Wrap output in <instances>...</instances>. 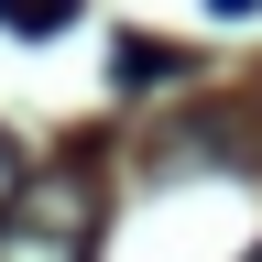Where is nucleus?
<instances>
[{
	"label": "nucleus",
	"instance_id": "2",
	"mask_svg": "<svg viewBox=\"0 0 262 262\" xmlns=\"http://www.w3.org/2000/svg\"><path fill=\"white\" fill-rule=\"evenodd\" d=\"M208 153H219V164H241V131H229V120H175V131H164V153H153V164L175 175V164H208Z\"/></svg>",
	"mask_w": 262,
	"mask_h": 262
},
{
	"label": "nucleus",
	"instance_id": "3",
	"mask_svg": "<svg viewBox=\"0 0 262 262\" xmlns=\"http://www.w3.org/2000/svg\"><path fill=\"white\" fill-rule=\"evenodd\" d=\"M175 66H186V55L164 44V33H131V44L110 55V77H120V88H153V77H175Z\"/></svg>",
	"mask_w": 262,
	"mask_h": 262
},
{
	"label": "nucleus",
	"instance_id": "5",
	"mask_svg": "<svg viewBox=\"0 0 262 262\" xmlns=\"http://www.w3.org/2000/svg\"><path fill=\"white\" fill-rule=\"evenodd\" d=\"M241 262H262V251H241Z\"/></svg>",
	"mask_w": 262,
	"mask_h": 262
},
{
	"label": "nucleus",
	"instance_id": "4",
	"mask_svg": "<svg viewBox=\"0 0 262 262\" xmlns=\"http://www.w3.org/2000/svg\"><path fill=\"white\" fill-rule=\"evenodd\" d=\"M11 196H22V153L0 142V208H11Z\"/></svg>",
	"mask_w": 262,
	"mask_h": 262
},
{
	"label": "nucleus",
	"instance_id": "1",
	"mask_svg": "<svg viewBox=\"0 0 262 262\" xmlns=\"http://www.w3.org/2000/svg\"><path fill=\"white\" fill-rule=\"evenodd\" d=\"M0 262H98V164L66 153L0 208Z\"/></svg>",
	"mask_w": 262,
	"mask_h": 262
}]
</instances>
